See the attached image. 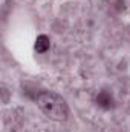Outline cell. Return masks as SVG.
<instances>
[{
  "label": "cell",
  "mask_w": 130,
  "mask_h": 132,
  "mask_svg": "<svg viewBox=\"0 0 130 132\" xmlns=\"http://www.w3.org/2000/svg\"><path fill=\"white\" fill-rule=\"evenodd\" d=\"M37 104L41 109V112L54 120V121H64L67 120L69 109L63 97L54 92H41L37 95Z\"/></svg>",
  "instance_id": "cell-1"
},
{
  "label": "cell",
  "mask_w": 130,
  "mask_h": 132,
  "mask_svg": "<svg viewBox=\"0 0 130 132\" xmlns=\"http://www.w3.org/2000/svg\"><path fill=\"white\" fill-rule=\"evenodd\" d=\"M97 101L101 108H106V109H107V108H110V104H112V97H110L107 92H101V94L98 95Z\"/></svg>",
  "instance_id": "cell-3"
},
{
  "label": "cell",
  "mask_w": 130,
  "mask_h": 132,
  "mask_svg": "<svg viewBox=\"0 0 130 132\" xmlns=\"http://www.w3.org/2000/svg\"><path fill=\"white\" fill-rule=\"evenodd\" d=\"M48 49H49V37L48 35H43V34L38 35L37 40H35V51L40 52V54H43Z\"/></svg>",
  "instance_id": "cell-2"
}]
</instances>
